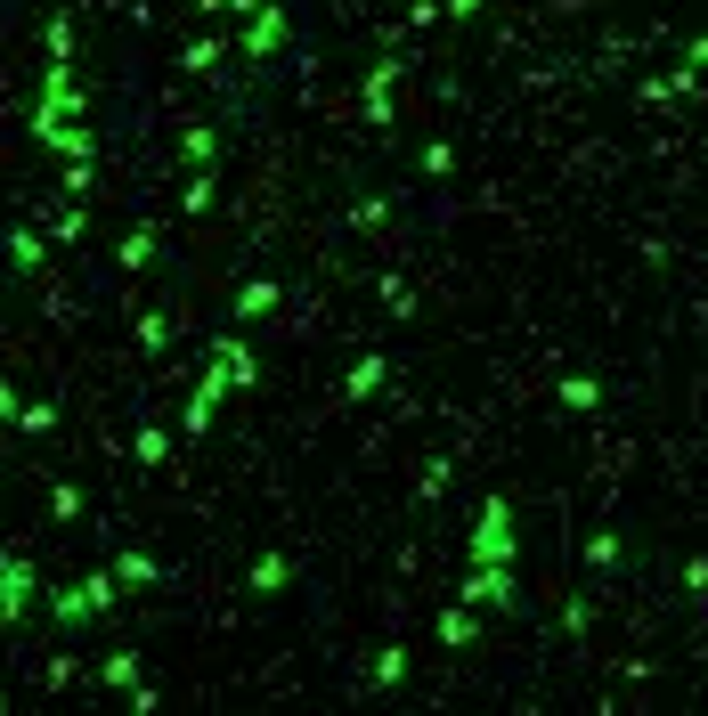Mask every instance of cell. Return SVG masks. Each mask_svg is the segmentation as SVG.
<instances>
[{
  "label": "cell",
  "instance_id": "6da1fadb",
  "mask_svg": "<svg viewBox=\"0 0 708 716\" xmlns=\"http://www.w3.org/2000/svg\"><path fill=\"white\" fill-rule=\"evenodd\" d=\"M472 562H513V513H505V497L481 505V529H472Z\"/></svg>",
  "mask_w": 708,
  "mask_h": 716
},
{
  "label": "cell",
  "instance_id": "7a4b0ae2",
  "mask_svg": "<svg viewBox=\"0 0 708 716\" xmlns=\"http://www.w3.org/2000/svg\"><path fill=\"white\" fill-rule=\"evenodd\" d=\"M464 603L505 611V603H513V578H505V562H472V578H464Z\"/></svg>",
  "mask_w": 708,
  "mask_h": 716
},
{
  "label": "cell",
  "instance_id": "3957f363",
  "mask_svg": "<svg viewBox=\"0 0 708 716\" xmlns=\"http://www.w3.org/2000/svg\"><path fill=\"white\" fill-rule=\"evenodd\" d=\"M106 603H114V578H106V570L82 578L74 594H49V611H57V619H90V611H106Z\"/></svg>",
  "mask_w": 708,
  "mask_h": 716
},
{
  "label": "cell",
  "instance_id": "277c9868",
  "mask_svg": "<svg viewBox=\"0 0 708 716\" xmlns=\"http://www.w3.org/2000/svg\"><path fill=\"white\" fill-rule=\"evenodd\" d=\"M25 611H33V570H25V562H0V619L17 627Z\"/></svg>",
  "mask_w": 708,
  "mask_h": 716
},
{
  "label": "cell",
  "instance_id": "5b68a950",
  "mask_svg": "<svg viewBox=\"0 0 708 716\" xmlns=\"http://www.w3.org/2000/svg\"><path fill=\"white\" fill-rule=\"evenodd\" d=\"M33 139H41V147H57V155H90V131L74 123V114H66V123H33Z\"/></svg>",
  "mask_w": 708,
  "mask_h": 716
},
{
  "label": "cell",
  "instance_id": "8992f818",
  "mask_svg": "<svg viewBox=\"0 0 708 716\" xmlns=\"http://www.w3.org/2000/svg\"><path fill=\"white\" fill-rule=\"evenodd\" d=\"M285 41V9H253V33H245V57H269Z\"/></svg>",
  "mask_w": 708,
  "mask_h": 716
},
{
  "label": "cell",
  "instance_id": "52a82bcc",
  "mask_svg": "<svg viewBox=\"0 0 708 716\" xmlns=\"http://www.w3.org/2000/svg\"><path fill=\"white\" fill-rule=\"evenodd\" d=\"M391 82H399L391 66H375V74H367V114H375V123H391Z\"/></svg>",
  "mask_w": 708,
  "mask_h": 716
},
{
  "label": "cell",
  "instance_id": "ba28073f",
  "mask_svg": "<svg viewBox=\"0 0 708 716\" xmlns=\"http://www.w3.org/2000/svg\"><path fill=\"white\" fill-rule=\"evenodd\" d=\"M236 310H245V318H261V310H277V277H253L245 293H236Z\"/></svg>",
  "mask_w": 708,
  "mask_h": 716
},
{
  "label": "cell",
  "instance_id": "9c48e42d",
  "mask_svg": "<svg viewBox=\"0 0 708 716\" xmlns=\"http://www.w3.org/2000/svg\"><path fill=\"white\" fill-rule=\"evenodd\" d=\"M375 383H383V358H359V367H350V375H342V391H350V399H367Z\"/></svg>",
  "mask_w": 708,
  "mask_h": 716
},
{
  "label": "cell",
  "instance_id": "30bf717a",
  "mask_svg": "<svg viewBox=\"0 0 708 716\" xmlns=\"http://www.w3.org/2000/svg\"><path fill=\"white\" fill-rule=\"evenodd\" d=\"M253 586L277 594V586H285V554H261V562H253Z\"/></svg>",
  "mask_w": 708,
  "mask_h": 716
},
{
  "label": "cell",
  "instance_id": "8fae6325",
  "mask_svg": "<svg viewBox=\"0 0 708 716\" xmlns=\"http://www.w3.org/2000/svg\"><path fill=\"white\" fill-rule=\"evenodd\" d=\"M98 676H106V684H131V692H139V660H131V651H114V660H106Z\"/></svg>",
  "mask_w": 708,
  "mask_h": 716
},
{
  "label": "cell",
  "instance_id": "7c38bea8",
  "mask_svg": "<svg viewBox=\"0 0 708 716\" xmlns=\"http://www.w3.org/2000/svg\"><path fill=\"white\" fill-rule=\"evenodd\" d=\"M383 220H391V196H367L359 212H350V228H383Z\"/></svg>",
  "mask_w": 708,
  "mask_h": 716
},
{
  "label": "cell",
  "instance_id": "4fadbf2b",
  "mask_svg": "<svg viewBox=\"0 0 708 716\" xmlns=\"http://www.w3.org/2000/svg\"><path fill=\"white\" fill-rule=\"evenodd\" d=\"M180 155H188V163H196V171H204V163H212V155H220V147H212V131H188V139H180Z\"/></svg>",
  "mask_w": 708,
  "mask_h": 716
},
{
  "label": "cell",
  "instance_id": "5bb4252c",
  "mask_svg": "<svg viewBox=\"0 0 708 716\" xmlns=\"http://www.w3.org/2000/svg\"><path fill=\"white\" fill-rule=\"evenodd\" d=\"M9 253H17V269H41V236H25V228H17V236H9Z\"/></svg>",
  "mask_w": 708,
  "mask_h": 716
},
{
  "label": "cell",
  "instance_id": "9a60e30c",
  "mask_svg": "<svg viewBox=\"0 0 708 716\" xmlns=\"http://www.w3.org/2000/svg\"><path fill=\"white\" fill-rule=\"evenodd\" d=\"M9 415H17V399H9V383H0V424H9Z\"/></svg>",
  "mask_w": 708,
  "mask_h": 716
},
{
  "label": "cell",
  "instance_id": "2e32d148",
  "mask_svg": "<svg viewBox=\"0 0 708 716\" xmlns=\"http://www.w3.org/2000/svg\"><path fill=\"white\" fill-rule=\"evenodd\" d=\"M472 9H481V0H448V17H472Z\"/></svg>",
  "mask_w": 708,
  "mask_h": 716
}]
</instances>
